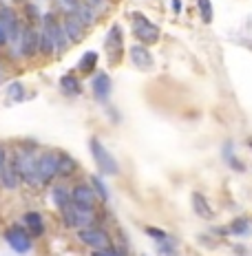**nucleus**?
<instances>
[{"label": "nucleus", "instance_id": "obj_29", "mask_svg": "<svg viewBox=\"0 0 252 256\" xmlns=\"http://www.w3.org/2000/svg\"><path fill=\"white\" fill-rule=\"evenodd\" d=\"M144 232H146V236H148V238H155L157 243H159V241H164V238H168V234H166L164 230H159V228H151V226H148Z\"/></svg>", "mask_w": 252, "mask_h": 256}, {"label": "nucleus", "instance_id": "obj_32", "mask_svg": "<svg viewBox=\"0 0 252 256\" xmlns=\"http://www.w3.org/2000/svg\"><path fill=\"white\" fill-rule=\"evenodd\" d=\"M7 42H9V38H7V31H5L3 26H0V46L7 44Z\"/></svg>", "mask_w": 252, "mask_h": 256}, {"label": "nucleus", "instance_id": "obj_14", "mask_svg": "<svg viewBox=\"0 0 252 256\" xmlns=\"http://www.w3.org/2000/svg\"><path fill=\"white\" fill-rule=\"evenodd\" d=\"M111 90H113V84H111V78L106 73H98L93 78V95L98 102H106L111 98Z\"/></svg>", "mask_w": 252, "mask_h": 256}, {"label": "nucleus", "instance_id": "obj_5", "mask_svg": "<svg viewBox=\"0 0 252 256\" xmlns=\"http://www.w3.org/2000/svg\"><path fill=\"white\" fill-rule=\"evenodd\" d=\"M58 157L60 152H45L36 162V184H51L53 177H58Z\"/></svg>", "mask_w": 252, "mask_h": 256}, {"label": "nucleus", "instance_id": "obj_3", "mask_svg": "<svg viewBox=\"0 0 252 256\" xmlns=\"http://www.w3.org/2000/svg\"><path fill=\"white\" fill-rule=\"evenodd\" d=\"M12 162H14V168H16V172H18V177L34 186L36 184V162H38L36 152L31 150V148L29 150H27V148H20V150L12 157Z\"/></svg>", "mask_w": 252, "mask_h": 256}, {"label": "nucleus", "instance_id": "obj_17", "mask_svg": "<svg viewBox=\"0 0 252 256\" xmlns=\"http://www.w3.org/2000/svg\"><path fill=\"white\" fill-rule=\"evenodd\" d=\"M18 181H20V177L14 168V162L12 159H5V166L0 170V184H3V188H7V190L18 188Z\"/></svg>", "mask_w": 252, "mask_h": 256}, {"label": "nucleus", "instance_id": "obj_10", "mask_svg": "<svg viewBox=\"0 0 252 256\" xmlns=\"http://www.w3.org/2000/svg\"><path fill=\"white\" fill-rule=\"evenodd\" d=\"M128 56H131L133 66H137L139 71H151L153 64H155L151 51H148L144 44H133L131 49H128Z\"/></svg>", "mask_w": 252, "mask_h": 256}, {"label": "nucleus", "instance_id": "obj_18", "mask_svg": "<svg viewBox=\"0 0 252 256\" xmlns=\"http://www.w3.org/2000/svg\"><path fill=\"white\" fill-rule=\"evenodd\" d=\"M25 226H27V230H29L31 236H42V234H45V221H42V216L38 212H27Z\"/></svg>", "mask_w": 252, "mask_h": 256}, {"label": "nucleus", "instance_id": "obj_19", "mask_svg": "<svg viewBox=\"0 0 252 256\" xmlns=\"http://www.w3.org/2000/svg\"><path fill=\"white\" fill-rule=\"evenodd\" d=\"M60 88H62L64 95H69V98H76V95L82 93V84H80V80L76 76H62Z\"/></svg>", "mask_w": 252, "mask_h": 256}, {"label": "nucleus", "instance_id": "obj_20", "mask_svg": "<svg viewBox=\"0 0 252 256\" xmlns=\"http://www.w3.org/2000/svg\"><path fill=\"white\" fill-rule=\"evenodd\" d=\"M230 236H248L250 230H252V223L248 221V218H243V216H239V218H234L232 223L226 228Z\"/></svg>", "mask_w": 252, "mask_h": 256}, {"label": "nucleus", "instance_id": "obj_31", "mask_svg": "<svg viewBox=\"0 0 252 256\" xmlns=\"http://www.w3.org/2000/svg\"><path fill=\"white\" fill-rule=\"evenodd\" d=\"M62 4H64L67 9H71V12H73V9H76L80 2H78V0H62Z\"/></svg>", "mask_w": 252, "mask_h": 256}, {"label": "nucleus", "instance_id": "obj_9", "mask_svg": "<svg viewBox=\"0 0 252 256\" xmlns=\"http://www.w3.org/2000/svg\"><path fill=\"white\" fill-rule=\"evenodd\" d=\"M95 201H98V196H95V192L91 186L87 184H80L76 188L71 190V204L78 206V208H87V210H93L95 208Z\"/></svg>", "mask_w": 252, "mask_h": 256}, {"label": "nucleus", "instance_id": "obj_25", "mask_svg": "<svg viewBox=\"0 0 252 256\" xmlns=\"http://www.w3.org/2000/svg\"><path fill=\"white\" fill-rule=\"evenodd\" d=\"M197 7H199V14H201V20L206 24L212 22L214 18V12H212V2L210 0H197Z\"/></svg>", "mask_w": 252, "mask_h": 256}, {"label": "nucleus", "instance_id": "obj_33", "mask_svg": "<svg viewBox=\"0 0 252 256\" xmlns=\"http://www.w3.org/2000/svg\"><path fill=\"white\" fill-rule=\"evenodd\" d=\"M27 12H29L31 18H38V9H34V4H27Z\"/></svg>", "mask_w": 252, "mask_h": 256}, {"label": "nucleus", "instance_id": "obj_24", "mask_svg": "<svg viewBox=\"0 0 252 256\" xmlns=\"http://www.w3.org/2000/svg\"><path fill=\"white\" fill-rule=\"evenodd\" d=\"M91 188H93L95 196H98L100 201H109V188L104 186V181H102V177H98V174H93V177H91Z\"/></svg>", "mask_w": 252, "mask_h": 256}, {"label": "nucleus", "instance_id": "obj_1", "mask_svg": "<svg viewBox=\"0 0 252 256\" xmlns=\"http://www.w3.org/2000/svg\"><path fill=\"white\" fill-rule=\"evenodd\" d=\"M131 20H133V34H135V38L139 40V44H155V42H159L162 38V31H159L157 24H153L151 20L146 18L144 14H131Z\"/></svg>", "mask_w": 252, "mask_h": 256}, {"label": "nucleus", "instance_id": "obj_11", "mask_svg": "<svg viewBox=\"0 0 252 256\" xmlns=\"http://www.w3.org/2000/svg\"><path fill=\"white\" fill-rule=\"evenodd\" d=\"M38 53V34L31 26L20 31V56L25 58H34Z\"/></svg>", "mask_w": 252, "mask_h": 256}, {"label": "nucleus", "instance_id": "obj_21", "mask_svg": "<svg viewBox=\"0 0 252 256\" xmlns=\"http://www.w3.org/2000/svg\"><path fill=\"white\" fill-rule=\"evenodd\" d=\"M76 168H78V164L73 162L69 154H64L60 152V157H58V177H71L73 172H76Z\"/></svg>", "mask_w": 252, "mask_h": 256}, {"label": "nucleus", "instance_id": "obj_23", "mask_svg": "<svg viewBox=\"0 0 252 256\" xmlns=\"http://www.w3.org/2000/svg\"><path fill=\"white\" fill-rule=\"evenodd\" d=\"M98 58H100V56H98L95 51H87L82 58H80L78 68H80L82 73H87V76H91V73L95 71V66H98Z\"/></svg>", "mask_w": 252, "mask_h": 256}, {"label": "nucleus", "instance_id": "obj_16", "mask_svg": "<svg viewBox=\"0 0 252 256\" xmlns=\"http://www.w3.org/2000/svg\"><path fill=\"white\" fill-rule=\"evenodd\" d=\"M192 210H195V214L199 216V218H206V221L214 218L212 206L208 204V199L201 194V192H192Z\"/></svg>", "mask_w": 252, "mask_h": 256}, {"label": "nucleus", "instance_id": "obj_2", "mask_svg": "<svg viewBox=\"0 0 252 256\" xmlns=\"http://www.w3.org/2000/svg\"><path fill=\"white\" fill-rule=\"evenodd\" d=\"M89 150H91V154H93V159H95V164H98L102 174H106V177H115V174H120V166H117L115 157L106 150L104 144H102L98 137H93V140L89 142Z\"/></svg>", "mask_w": 252, "mask_h": 256}, {"label": "nucleus", "instance_id": "obj_22", "mask_svg": "<svg viewBox=\"0 0 252 256\" xmlns=\"http://www.w3.org/2000/svg\"><path fill=\"white\" fill-rule=\"evenodd\" d=\"M51 196H53V204H56L58 210H64L67 206H71V192L64 188V186H56Z\"/></svg>", "mask_w": 252, "mask_h": 256}, {"label": "nucleus", "instance_id": "obj_8", "mask_svg": "<svg viewBox=\"0 0 252 256\" xmlns=\"http://www.w3.org/2000/svg\"><path fill=\"white\" fill-rule=\"evenodd\" d=\"M5 241L9 243V248L14 250L16 254H27L31 250V238L29 234H27V230H23V228H9L7 232H5Z\"/></svg>", "mask_w": 252, "mask_h": 256}, {"label": "nucleus", "instance_id": "obj_4", "mask_svg": "<svg viewBox=\"0 0 252 256\" xmlns=\"http://www.w3.org/2000/svg\"><path fill=\"white\" fill-rule=\"evenodd\" d=\"M62 212V218H64V226L69 228H76V230H82V228H89L93 226L95 221V210H87V208H78V206H67Z\"/></svg>", "mask_w": 252, "mask_h": 256}, {"label": "nucleus", "instance_id": "obj_34", "mask_svg": "<svg viewBox=\"0 0 252 256\" xmlns=\"http://www.w3.org/2000/svg\"><path fill=\"white\" fill-rule=\"evenodd\" d=\"M5 159H7V152H5V148L0 146V170H3V166H5Z\"/></svg>", "mask_w": 252, "mask_h": 256}, {"label": "nucleus", "instance_id": "obj_12", "mask_svg": "<svg viewBox=\"0 0 252 256\" xmlns=\"http://www.w3.org/2000/svg\"><path fill=\"white\" fill-rule=\"evenodd\" d=\"M0 26L7 31V38L16 40L20 34V26H18V18L9 7H0Z\"/></svg>", "mask_w": 252, "mask_h": 256}, {"label": "nucleus", "instance_id": "obj_36", "mask_svg": "<svg viewBox=\"0 0 252 256\" xmlns=\"http://www.w3.org/2000/svg\"><path fill=\"white\" fill-rule=\"evenodd\" d=\"M250 148H252V144H250Z\"/></svg>", "mask_w": 252, "mask_h": 256}, {"label": "nucleus", "instance_id": "obj_13", "mask_svg": "<svg viewBox=\"0 0 252 256\" xmlns=\"http://www.w3.org/2000/svg\"><path fill=\"white\" fill-rule=\"evenodd\" d=\"M62 29H64V34H67L69 42H80V40H82V36H84V24L80 22V18L76 14H69L67 16Z\"/></svg>", "mask_w": 252, "mask_h": 256}, {"label": "nucleus", "instance_id": "obj_15", "mask_svg": "<svg viewBox=\"0 0 252 256\" xmlns=\"http://www.w3.org/2000/svg\"><path fill=\"white\" fill-rule=\"evenodd\" d=\"M106 49L111 53V62L120 60V53H122V29L120 26H111L109 36H106Z\"/></svg>", "mask_w": 252, "mask_h": 256}, {"label": "nucleus", "instance_id": "obj_27", "mask_svg": "<svg viewBox=\"0 0 252 256\" xmlns=\"http://www.w3.org/2000/svg\"><path fill=\"white\" fill-rule=\"evenodd\" d=\"M157 252L159 256H177V250H175V241L173 238H164V241H159L157 245Z\"/></svg>", "mask_w": 252, "mask_h": 256}, {"label": "nucleus", "instance_id": "obj_26", "mask_svg": "<svg viewBox=\"0 0 252 256\" xmlns=\"http://www.w3.org/2000/svg\"><path fill=\"white\" fill-rule=\"evenodd\" d=\"M7 98L12 100V102H23V100H25V86H23L20 82L9 84V88H7Z\"/></svg>", "mask_w": 252, "mask_h": 256}, {"label": "nucleus", "instance_id": "obj_30", "mask_svg": "<svg viewBox=\"0 0 252 256\" xmlns=\"http://www.w3.org/2000/svg\"><path fill=\"white\" fill-rule=\"evenodd\" d=\"M91 256H124L117 248H106V250H98V252H93Z\"/></svg>", "mask_w": 252, "mask_h": 256}, {"label": "nucleus", "instance_id": "obj_35", "mask_svg": "<svg viewBox=\"0 0 252 256\" xmlns=\"http://www.w3.org/2000/svg\"><path fill=\"white\" fill-rule=\"evenodd\" d=\"M173 12H175V14L181 12V0H173Z\"/></svg>", "mask_w": 252, "mask_h": 256}, {"label": "nucleus", "instance_id": "obj_28", "mask_svg": "<svg viewBox=\"0 0 252 256\" xmlns=\"http://www.w3.org/2000/svg\"><path fill=\"white\" fill-rule=\"evenodd\" d=\"M223 154H226V159L230 162V168H232V170H239V172H243V164H241L239 159L232 154V146H230V144L226 146V150H223Z\"/></svg>", "mask_w": 252, "mask_h": 256}, {"label": "nucleus", "instance_id": "obj_7", "mask_svg": "<svg viewBox=\"0 0 252 256\" xmlns=\"http://www.w3.org/2000/svg\"><path fill=\"white\" fill-rule=\"evenodd\" d=\"M78 236H80V241H82L84 245H89V248L93 250V252L111 248V238H109V234L102 230V228H93V226L82 228V230H78Z\"/></svg>", "mask_w": 252, "mask_h": 256}, {"label": "nucleus", "instance_id": "obj_6", "mask_svg": "<svg viewBox=\"0 0 252 256\" xmlns=\"http://www.w3.org/2000/svg\"><path fill=\"white\" fill-rule=\"evenodd\" d=\"M42 31H45L47 36H49V40H51V44H53V53H62L64 49H67V34H64V29H62V24L60 22H56V18H53L51 14H47L45 18H42Z\"/></svg>", "mask_w": 252, "mask_h": 256}]
</instances>
